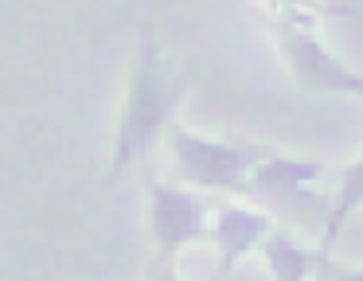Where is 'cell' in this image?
I'll use <instances>...</instances> for the list:
<instances>
[{"mask_svg": "<svg viewBox=\"0 0 363 281\" xmlns=\"http://www.w3.org/2000/svg\"><path fill=\"white\" fill-rule=\"evenodd\" d=\"M176 101H180V86L164 67L157 23L141 20V28H137V59L129 67V90L118 114V133H113L110 176H121L125 168H133L157 145L160 133L172 129Z\"/></svg>", "mask_w": 363, "mask_h": 281, "instance_id": "1", "label": "cell"}, {"mask_svg": "<svg viewBox=\"0 0 363 281\" xmlns=\"http://www.w3.org/2000/svg\"><path fill=\"white\" fill-rule=\"evenodd\" d=\"M168 145H172L176 168L191 187L203 192H250L254 168L266 160L262 145H235V140H211L199 133L172 125L168 129Z\"/></svg>", "mask_w": 363, "mask_h": 281, "instance_id": "2", "label": "cell"}, {"mask_svg": "<svg viewBox=\"0 0 363 281\" xmlns=\"http://www.w3.org/2000/svg\"><path fill=\"white\" fill-rule=\"evenodd\" d=\"M149 234L157 246V262H176L184 246L211 234L203 199L176 184H149Z\"/></svg>", "mask_w": 363, "mask_h": 281, "instance_id": "3", "label": "cell"}, {"mask_svg": "<svg viewBox=\"0 0 363 281\" xmlns=\"http://www.w3.org/2000/svg\"><path fill=\"white\" fill-rule=\"evenodd\" d=\"M281 43L289 55V67L305 90L316 94H352L363 101V75L347 70L320 39L313 35L308 20H281Z\"/></svg>", "mask_w": 363, "mask_h": 281, "instance_id": "4", "label": "cell"}, {"mask_svg": "<svg viewBox=\"0 0 363 281\" xmlns=\"http://www.w3.org/2000/svg\"><path fill=\"white\" fill-rule=\"evenodd\" d=\"M274 219L266 211L250 207H223L211 223V242L219 250V277L235 273V265L242 262L250 250H262V242L274 234Z\"/></svg>", "mask_w": 363, "mask_h": 281, "instance_id": "5", "label": "cell"}, {"mask_svg": "<svg viewBox=\"0 0 363 281\" xmlns=\"http://www.w3.org/2000/svg\"><path fill=\"white\" fill-rule=\"evenodd\" d=\"M324 176L320 160H293V156H266V160L254 168L250 192L266 195V199H305V192Z\"/></svg>", "mask_w": 363, "mask_h": 281, "instance_id": "6", "label": "cell"}, {"mask_svg": "<svg viewBox=\"0 0 363 281\" xmlns=\"http://www.w3.org/2000/svg\"><path fill=\"white\" fill-rule=\"evenodd\" d=\"M262 258H266L274 281H308V277H316V265H320V250L301 246L281 226L262 242Z\"/></svg>", "mask_w": 363, "mask_h": 281, "instance_id": "7", "label": "cell"}, {"mask_svg": "<svg viewBox=\"0 0 363 281\" xmlns=\"http://www.w3.org/2000/svg\"><path fill=\"white\" fill-rule=\"evenodd\" d=\"M359 203H363V153L344 168L336 199H332L328 211H324V238H320V246H316L320 254H332V246H336L340 231H344V223L355 215V207H359Z\"/></svg>", "mask_w": 363, "mask_h": 281, "instance_id": "8", "label": "cell"}, {"mask_svg": "<svg viewBox=\"0 0 363 281\" xmlns=\"http://www.w3.org/2000/svg\"><path fill=\"white\" fill-rule=\"evenodd\" d=\"M313 281H363V270L336 262L332 254H320V265H316V277Z\"/></svg>", "mask_w": 363, "mask_h": 281, "instance_id": "9", "label": "cell"}, {"mask_svg": "<svg viewBox=\"0 0 363 281\" xmlns=\"http://www.w3.org/2000/svg\"><path fill=\"white\" fill-rule=\"evenodd\" d=\"M149 281H184V277L176 273V262H152Z\"/></svg>", "mask_w": 363, "mask_h": 281, "instance_id": "10", "label": "cell"}]
</instances>
